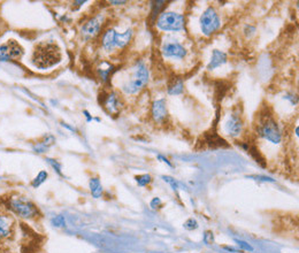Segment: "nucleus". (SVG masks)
Returning <instances> with one entry per match:
<instances>
[{
  "mask_svg": "<svg viewBox=\"0 0 299 253\" xmlns=\"http://www.w3.org/2000/svg\"><path fill=\"white\" fill-rule=\"evenodd\" d=\"M61 60V49L53 40H44L36 44L30 57V64L39 71L53 68L60 64Z\"/></svg>",
  "mask_w": 299,
  "mask_h": 253,
  "instance_id": "obj_1",
  "label": "nucleus"
},
{
  "mask_svg": "<svg viewBox=\"0 0 299 253\" xmlns=\"http://www.w3.org/2000/svg\"><path fill=\"white\" fill-rule=\"evenodd\" d=\"M7 211L18 219L30 221L39 216V210L29 198L21 195H12L5 201Z\"/></svg>",
  "mask_w": 299,
  "mask_h": 253,
  "instance_id": "obj_2",
  "label": "nucleus"
},
{
  "mask_svg": "<svg viewBox=\"0 0 299 253\" xmlns=\"http://www.w3.org/2000/svg\"><path fill=\"white\" fill-rule=\"evenodd\" d=\"M149 83V69L143 61L136 62L128 78L123 79L121 89L127 94H136Z\"/></svg>",
  "mask_w": 299,
  "mask_h": 253,
  "instance_id": "obj_3",
  "label": "nucleus"
},
{
  "mask_svg": "<svg viewBox=\"0 0 299 253\" xmlns=\"http://www.w3.org/2000/svg\"><path fill=\"white\" fill-rule=\"evenodd\" d=\"M257 133L261 138L272 144H280L282 142V131L271 113L264 112L259 115L257 124Z\"/></svg>",
  "mask_w": 299,
  "mask_h": 253,
  "instance_id": "obj_4",
  "label": "nucleus"
},
{
  "mask_svg": "<svg viewBox=\"0 0 299 253\" xmlns=\"http://www.w3.org/2000/svg\"><path fill=\"white\" fill-rule=\"evenodd\" d=\"M132 39V30L128 29L124 32H117L115 29L108 28L101 36V46L107 53H112L115 50H122Z\"/></svg>",
  "mask_w": 299,
  "mask_h": 253,
  "instance_id": "obj_5",
  "label": "nucleus"
},
{
  "mask_svg": "<svg viewBox=\"0 0 299 253\" xmlns=\"http://www.w3.org/2000/svg\"><path fill=\"white\" fill-rule=\"evenodd\" d=\"M184 25L186 17L175 12H162L157 21V27L162 31H180Z\"/></svg>",
  "mask_w": 299,
  "mask_h": 253,
  "instance_id": "obj_6",
  "label": "nucleus"
},
{
  "mask_svg": "<svg viewBox=\"0 0 299 253\" xmlns=\"http://www.w3.org/2000/svg\"><path fill=\"white\" fill-rule=\"evenodd\" d=\"M23 54V47L15 39H8L6 43L0 44V62L18 61Z\"/></svg>",
  "mask_w": 299,
  "mask_h": 253,
  "instance_id": "obj_7",
  "label": "nucleus"
},
{
  "mask_svg": "<svg viewBox=\"0 0 299 253\" xmlns=\"http://www.w3.org/2000/svg\"><path fill=\"white\" fill-rule=\"evenodd\" d=\"M221 22L216 10L213 7H208L200 16V28L205 36H211L220 28Z\"/></svg>",
  "mask_w": 299,
  "mask_h": 253,
  "instance_id": "obj_8",
  "label": "nucleus"
},
{
  "mask_svg": "<svg viewBox=\"0 0 299 253\" xmlns=\"http://www.w3.org/2000/svg\"><path fill=\"white\" fill-rule=\"evenodd\" d=\"M102 22H104V17L101 15H97L89 19L86 23L81 28V34H82L84 39H91L97 36L101 30Z\"/></svg>",
  "mask_w": 299,
  "mask_h": 253,
  "instance_id": "obj_9",
  "label": "nucleus"
},
{
  "mask_svg": "<svg viewBox=\"0 0 299 253\" xmlns=\"http://www.w3.org/2000/svg\"><path fill=\"white\" fill-rule=\"evenodd\" d=\"M224 129L227 134L231 137H238L243 131V120L242 115L238 111H234L228 117L226 124H224Z\"/></svg>",
  "mask_w": 299,
  "mask_h": 253,
  "instance_id": "obj_10",
  "label": "nucleus"
},
{
  "mask_svg": "<svg viewBox=\"0 0 299 253\" xmlns=\"http://www.w3.org/2000/svg\"><path fill=\"white\" fill-rule=\"evenodd\" d=\"M101 105L108 114L110 115L119 114L121 102L117 93L114 92V91H108V92H105L102 94Z\"/></svg>",
  "mask_w": 299,
  "mask_h": 253,
  "instance_id": "obj_11",
  "label": "nucleus"
},
{
  "mask_svg": "<svg viewBox=\"0 0 299 253\" xmlns=\"http://www.w3.org/2000/svg\"><path fill=\"white\" fill-rule=\"evenodd\" d=\"M161 52L166 58H176L182 59L187 56V50L180 43H166L161 47Z\"/></svg>",
  "mask_w": 299,
  "mask_h": 253,
  "instance_id": "obj_12",
  "label": "nucleus"
},
{
  "mask_svg": "<svg viewBox=\"0 0 299 253\" xmlns=\"http://www.w3.org/2000/svg\"><path fill=\"white\" fill-rule=\"evenodd\" d=\"M14 219L12 214L0 211V240H6L13 234Z\"/></svg>",
  "mask_w": 299,
  "mask_h": 253,
  "instance_id": "obj_13",
  "label": "nucleus"
},
{
  "mask_svg": "<svg viewBox=\"0 0 299 253\" xmlns=\"http://www.w3.org/2000/svg\"><path fill=\"white\" fill-rule=\"evenodd\" d=\"M152 116L156 122H162L167 117V107L165 99H159L152 104Z\"/></svg>",
  "mask_w": 299,
  "mask_h": 253,
  "instance_id": "obj_14",
  "label": "nucleus"
},
{
  "mask_svg": "<svg viewBox=\"0 0 299 253\" xmlns=\"http://www.w3.org/2000/svg\"><path fill=\"white\" fill-rule=\"evenodd\" d=\"M55 143V138L52 135H46L39 142H37L34 145V151L36 153H45L51 146Z\"/></svg>",
  "mask_w": 299,
  "mask_h": 253,
  "instance_id": "obj_15",
  "label": "nucleus"
},
{
  "mask_svg": "<svg viewBox=\"0 0 299 253\" xmlns=\"http://www.w3.org/2000/svg\"><path fill=\"white\" fill-rule=\"evenodd\" d=\"M226 62H227V54L221 52L219 50H214L211 62L208 64L207 69L208 71H213V69L220 67V66L226 64Z\"/></svg>",
  "mask_w": 299,
  "mask_h": 253,
  "instance_id": "obj_16",
  "label": "nucleus"
},
{
  "mask_svg": "<svg viewBox=\"0 0 299 253\" xmlns=\"http://www.w3.org/2000/svg\"><path fill=\"white\" fill-rule=\"evenodd\" d=\"M89 186H90V191H91L92 197L96 198V199H98V198L101 197L104 189H102L100 179H99L98 177H92L90 179V182H89Z\"/></svg>",
  "mask_w": 299,
  "mask_h": 253,
  "instance_id": "obj_17",
  "label": "nucleus"
},
{
  "mask_svg": "<svg viewBox=\"0 0 299 253\" xmlns=\"http://www.w3.org/2000/svg\"><path fill=\"white\" fill-rule=\"evenodd\" d=\"M112 68H113V66L110 65L109 62H107V61L101 62L100 66H99V67L97 68L99 78H100L102 81H104V82H107V81H108L110 73H112V71H113Z\"/></svg>",
  "mask_w": 299,
  "mask_h": 253,
  "instance_id": "obj_18",
  "label": "nucleus"
},
{
  "mask_svg": "<svg viewBox=\"0 0 299 253\" xmlns=\"http://www.w3.org/2000/svg\"><path fill=\"white\" fill-rule=\"evenodd\" d=\"M47 177H49V173H47L46 170H40L39 173L35 176V178L32 179L31 186H32V188H35V189L39 188V186L46 181Z\"/></svg>",
  "mask_w": 299,
  "mask_h": 253,
  "instance_id": "obj_19",
  "label": "nucleus"
},
{
  "mask_svg": "<svg viewBox=\"0 0 299 253\" xmlns=\"http://www.w3.org/2000/svg\"><path fill=\"white\" fill-rule=\"evenodd\" d=\"M183 82L181 80H176L173 82L171 85L168 86V93L169 94H180L183 91Z\"/></svg>",
  "mask_w": 299,
  "mask_h": 253,
  "instance_id": "obj_20",
  "label": "nucleus"
},
{
  "mask_svg": "<svg viewBox=\"0 0 299 253\" xmlns=\"http://www.w3.org/2000/svg\"><path fill=\"white\" fill-rule=\"evenodd\" d=\"M136 181H137L138 185L145 186L146 184H149V183H150L151 181H152V178H151V176H150V175L144 174V175L136 176Z\"/></svg>",
  "mask_w": 299,
  "mask_h": 253,
  "instance_id": "obj_21",
  "label": "nucleus"
},
{
  "mask_svg": "<svg viewBox=\"0 0 299 253\" xmlns=\"http://www.w3.org/2000/svg\"><path fill=\"white\" fill-rule=\"evenodd\" d=\"M47 161H49V164L52 166L53 169L57 171V173L59 175H62V171H61V165L58 163L57 160H53V159H50V158H47Z\"/></svg>",
  "mask_w": 299,
  "mask_h": 253,
  "instance_id": "obj_22",
  "label": "nucleus"
},
{
  "mask_svg": "<svg viewBox=\"0 0 299 253\" xmlns=\"http://www.w3.org/2000/svg\"><path fill=\"white\" fill-rule=\"evenodd\" d=\"M52 223L54 227H65V225H66L65 218L61 215L55 216V218H53V220H52Z\"/></svg>",
  "mask_w": 299,
  "mask_h": 253,
  "instance_id": "obj_23",
  "label": "nucleus"
},
{
  "mask_svg": "<svg viewBox=\"0 0 299 253\" xmlns=\"http://www.w3.org/2000/svg\"><path fill=\"white\" fill-rule=\"evenodd\" d=\"M184 228H187L188 230H194L198 228V223L196 220L194 219H189L188 221L184 223Z\"/></svg>",
  "mask_w": 299,
  "mask_h": 253,
  "instance_id": "obj_24",
  "label": "nucleus"
},
{
  "mask_svg": "<svg viewBox=\"0 0 299 253\" xmlns=\"http://www.w3.org/2000/svg\"><path fill=\"white\" fill-rule=\"evenodd\" d=\"M161 205V200L159 198H154V199L151 201V207L152 208H157Z\"/></svg>",
  "mask_w": 299,
  "mask_h": 253,
  "instance_id": "obj_25",
  "label": "nucleus"
},
{
  "mask_svg": "<svg viewBox=\"0 0 299 253\" xmlns=\"http://www.w3.org/2000/svg\"><path fill=\"white\" fill-rule=\"evenodd\" d=\"M237 243H238L239 247L243 248V249H245V250H250V251H252V248H251L250 245L247 244V243H245V242H243V241H237Z\"/></svg>",
  "mask_w": 299,
  "mask_h": 253,
  "instance_id": "obj_26",
  "label": "nucleus"
},
{
  "mask_svg": "<svg viewBox=\"0 0 299 253\" xmlns=\"http://www.w3.org/2000/svg\"><path fill=\"white\" fill-rule=\"evenodd\" d=\"M110 3H115V5H122V3H125V1H110Z\"/></svg>",
  "mask_w": 299,
  "mask_h": 253,
  "instance_id": "obj_27",
  "label": "nucleus"
}]
</instances>
